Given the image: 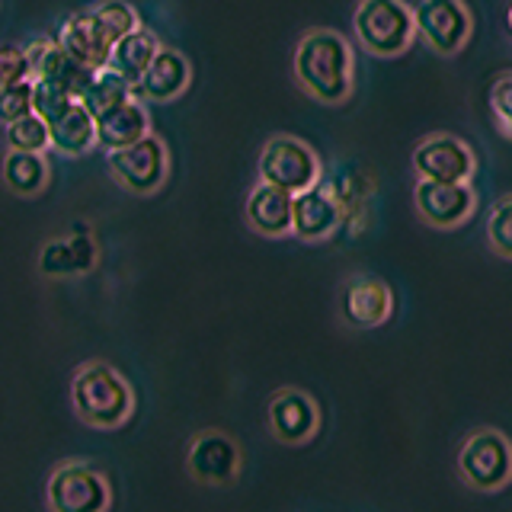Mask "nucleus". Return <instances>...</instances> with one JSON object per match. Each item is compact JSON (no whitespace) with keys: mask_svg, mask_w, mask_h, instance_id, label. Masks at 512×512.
Listing matches in <instances>:
<instances>
[{"mask_svg":"<svg viewBox=\"0 0 512 512\" xmlns=\"http://www.w3.org/2000/svg\"><path fill=\"white\" fill-rule=\"evenodd\" d=\"M93 122H96V144L106 151L128 148L138 138L151 135V112L148 103H141L138 96H128L125 103H119L116 109H109L106 116Z\"/></svg>","mask_w":512,"mask_h":512,"instance_id":"6ab92c4d","label":"nucleus"},{"mask_svg":"<svg viewBox=\"0 0 512 512\" xmlns=\"http://www.w3.org/2000/svg\"><path fill=\"white\" fill-rule=\"evenodd\" d=\"M413 208L429 228H458L477 208V192L471 183H432L416 180L413 186Z\"/></svg>","mask_w":512,"mask_h":512,"instance_id":"f8f14e48","label":"nucleus"},{"mask_svg":"<svg viewBox=\"0 0 512 512\" xmlns=\"http://www.w3.org/2000/svg\"><path fill=\"white\" fill-rule=\"evenodd\" d=\"M128 96H135L132 84H128L119 71H112L106 64V68L93 71V80L87 84V90L80 93V103H84V109L90 112L93 119H100V116H106L109 109H116L119 103H125Z\"/></svg>","mask_w":512,"mask_h":512,"instance_id":"393cba45","label":"nucleus"},{"mask_svg":"<svg viewBox=\"0 0 512 512\" xmlns=\"http://www.w3.org/2000/svg\"><path fill=\"white\" fill-rule=\"evenodd\" d=\"M29 80V58L26 48L16 42H0V90L10 84Z\"/></svg>","mask_w":512,"mask_h":512,"instance_id":"7c9ffc66","label":"nucleus"},{"mask_svg":"<svg viewBox=\"0 0 512 512\" xmlns=\"http://www.w3.org/2000/svg\"><path fill=\"white\" fill-rule=\"evenodd\" d=\"M26 58H29V80H55V84L68 87L74 100H80V93H84L87 84L93 80V71L64 55L55 39L29 42Z\"/></svg>","mask_w":512,"mask_h":512,"instance_id":"a211bd4d","label":"nucleus"},{"mask_svg":"<svg viewBox=\"0 0 512 512\" xmlns=\"http://www.w3.org/2000/svg\"><path fill=\"white\" fill-rule=\"evenodd\" d=\"M477 170V157L468 141L458 135H429L413 148V173L416 180L432 183H471Z\"/></svg>","mask_w":512,"mask_h":512,"instance_id":"9d476101","label":"nucleus"},{"mask_svg":"<svg viewBox=\"0 0 512 512\" xmlns=\"http://www.w3.org/2000/svg\"><path fill=\"white\" fill-rule=\"evenodd\" d=\"M45 125H48V144L64 157H80L96 144V122L80 100H74L68 109L58 112Z\"/></svg>","mask_w":512,"mask_h":512,"instance_id":"412c9836","label":"nucleus"},{"mask_svg":"<svg viewBox=\"0 0 512 512\" xmlns=\"http://www.w3.org/2000/svg\"><path fill=\"white\" fill-rule=\"evenodd\" d=\"M247 224L260 237H285L292 234V192L260 183L247 196Z\"/></svg>","mask_w":512,"mask_h":512,"instance_id":"aec40b11","label":"nucleus"},{"mask_svg":"<svg viewBox=\"0 0 512 512\" xmlns=\"http://www.w3.org/2000/svg\"><path fill=\"white\" fill-rule=\"evenodd\" d=\"M109 176L132 196H154L167 183L170 173V151L160 135H144L128 148L106 151Z\"/></svg>","mask_w":512,"mask_h":512,"instance_id":"423d86ee","label":"nucleus"},{"mask_svg":"<svg viewBox=\"0 0 512 512\" xmlns=\"http://www.w3.org/2000/svg\"><path fill=\"white\" fill-rule=\"evenodd\" d=\"M160 45H164V42L157 39L154 29L138 26L132 32H125V36L116 42V48H112V55H109V68L119 71L128 84H132V93H135V84L141 80V74L148 71V64L157 55Z\"/></svg>","mask_w":512,"mask_h":512,"instance_id":"5701e85b","label":"nucleus"},{"mask_svg":"<svg viewBox=\"0 0 512 512\" xmlns=\"http://www.w3.org/2000/svg\"><path fill=\"white\" fill-rule=\"evenodd\" d=\"M416 39H423L442 58L458 55L471 39V10L464 0H416L410 7Z\"/></svg>","mask_w":512,"mask_h":512,"instance_id":"6e6552de","label":"nucleus"},{"mask_svg":"<svg viewBox=\"0 0 512 512\" xmlns=\"http://www.w3.org/2000/svg\"><path fill=\"white\" fill-rule=\"evenodd\" d=\"M48 512H109V477L90 461H61L45 484Z\"/></svg>","mask_w":512,"mask_h":512,"instance_id":"39448f33","label":"nucleus"},{"mask_svg":"<svg viewBox=\"0 0 512 512\" xmlns=\"http://www.w3.org/2000/svg\"><path fill=\"white\" fill-rule=\"evenodd\" d=\"M71 404L80 423L93 429H119L135 413V388L116 365L90 359L71 378Z\"/></svg>","mask_w":512,"mask_h":512,"instance_id":"7ed1b4c3","label":"nucleus"},{"mask_svg":"<svg viewBox=\"0 0 512 512\" xmlns=\"http://www.w3.org/2000/svg\"><path fill=\"white\" fill-rule=\"evenodd\" d=\"M509 90H512V74L500 71L490 87V112H493V122L500 128V135L509 138L512 135V109H509Z\"/></svg>","mask_w":512,"mask_h":512,"instance_id":"c756f323","label":"nucleus"},{"mask_svg":"<svg viewBox=\"0 0 512 512\" xmlns=\"http://www.w3.org/2000/svg\"><path fill=\"white\" fill-rule=\"evenodd\" d=\"M324 186L330 189L336 205H340L343 224H352V228L362 224L359 218L368 215V199H372V180H368V173L356 164H340Z\"/></svg>","mask_w":512,"mask_h":512,"instance_id":"4be33fe9","label":"nucleus"},{"mask_svg":"<svg viewBox=\"0 0 512 512\" xmlns=\"http://www.w3.org/2000/svg\"><path fill=\"white\" fill-rule=\"evenodd\" d=\"M0 176H4V186L13 192V196L32 199L48 186V180H52V167H48L45 154L7 151L4 164H0Z\"/></svg>","mask_w":512,"mask_h":512,"instance_id":"b1692460","label":"nucleus"},{"mask_svg":"<svg viewBox=\"0 0 512 512\" xmlns=\"http://www.w3.org/2000/svg\"><path fill=\"white\" fill-rule=\"evenodd\" d=\"M352 26L359 45L375 58H400L416 42L407 0H359Z\"/></svg>","mask_w":512,"mask_h":512,"instance_id":"20e7f679","label":"nucleus"},{"mask_svg":"<svg viewBox=\"0 0 512 512\" xmlns=\"http://www.w3.org/2000/svg\"><path fill=\"white\" fill-rule=\"evenodd\" d=\"M340 228H343V212L324 183H314L311 189L292 196V234L295 237L308 240V244H320V240L333 237Z\"/></svg>","mask_w":512,"mask_h":512,"instance_id":"dca6fc26","label":"nucleus"},{"mask_svg":"<svg viewBox=\"0 0 512 512\" xmlns=\"http://www.w3.org/2000/svg\"><path fill=\"white\" fill-rule=\"evenodd\" d=\"M458 471L461 480L474 490H500L512 477V452L503 432L496 429H477L458 452Z\"/></svg>","mask_w":512,"mask_h":512,"instance_id":"1a4fd4ad","label":"nucleus"},{"mask_svg":"<svg viewBox=\"0 0 512 512\" xmlns=\"http://www.w3.org/2000/svg\"><path fill=\"white\" fill-rule=\"evenodd\" d=\"M32 112V80H20L0 90V122L10 125Z\"/></svg>","mask_w":512,"mask_h":512,"instance_id":"c85d7f7f","label":"nucleus"},{"mask_svg":"<svg viewBox=\"0 0 512 512\" xmlns=\"http://www.w3.org/2000/svg\"><path fill=\"white\" fill-rule=\"evenodd\" d=\"M4 141H7V151L45 154L52 148V144H48V125L36 116V112H29V116L4 125Z\"/></svg>","mask_w":512,"mask_h":512,"instance_id":"a878e982","label":"nucleus"},{"mask_svg":"<svg viewBox=\"0 0 512 512\" xmlns=\"http://www.w3.org/2000/svg\"><path fill=\"white\" fill-rule=\"evenodd\" d=\"M240 445L218 429H205L192 436L186 448V468L192 480L208 487H228L240 474Z\"/></svg>","mask_w":512,"mask_h":512,"instance_id":"9b49d317","label":"nucleus"},{"mask_svg":"<svg viewBox=\"0 0 512 512\" xmlns=\"http://www.w3.org/2000/svg\"><path fill=\"white\" fill-rule=\"evenodd\" d=\"M292 68L298 87L327 106L346 103L352 84H356V55H352L346 36L336 29L317 26L304 32L295 45Z\"/></svg>","mask_w":512,"mask_h":512,"instance_id":"f257e3e1","label":"nucleus"},{"mask_svg":"<svg viewBox=\"0 0 512 512\" xmlns=\"http://www.w3.org/2000/svg\"><path fill=\"white\" fill-rule=\"evenodd\" d=\"M256 173H260V183L295 196L320 183V157L308 141L295 135H272L260 151Z\"/></svg>","mask_w":512,"mask_h":512,"instance_id":"0eeeda50","label":"nucleus"},{"mask_svg":"<svg viewBox=\"0 0 512 512\" xmlns=\"http://www.w3.org/2000/svg\"><path fill=\"white\" fill-rule=\"evenodd\" d=\"M74 103V96L68 93V87L55 84V80H32V112L42 122H52L58 112H64Z\"/></svg>","mask_w":512,"mask_h":512,"instance_id":"cd10ccee","label":"nucleus"},{"mask_svg":"<svg viewBox=\"0 0 512 512\" xmlns=\"http://www.w3.org/2000/svg\"><path fill=\"white\" fill-rule=\"evenodd\" d=\"M340 311L349 327H359V330L381 327V324H388L394 314V292H391V285L378 276H352L343 285Z\"/></svg>","mask_w":512,"mask_h":512,"instance_id":"4468645a","label":"nucleus"},{"mask_svg":"<svg viewBox=\"0 0 512 512\" xmlns=\"http://www.w3.org/2000/svg\"><path fill=\"white\" fill-rule=\"evenodd\" d=\"M487 240L496 250V256L509 260L512 256V196H500L490 208L487 218Z\"/></svg>","mask_w":512,"mask_h":512,"instance_id":"bb28decb","label":"nucleus"},{"mask_svg":"<svg viewBox=\"0 0 512 512\" xmlns=\"http://www.w3.org/2000/svg\"><path fill=\"white\" fill-rule=\"evenodd\" d=\"M189 80H192L189 58L180 48L160 45L157 55L148 64V71H144L135 84V96L141 103H170L189 90Z\"/></svg>","mask_w":512,"mask_h":512,"instance_id":"f3484780","label":"nucleus"},{"mask_svg":"<svg viewBox=\"0 0 512 512\" xmlns=\"http://www.w3.org/2000/svg\"><path fill=\"white\" fill-rule=\"evenodd\" d=\"M100 260L96 240L87 224H74L68 237L48 240L39 253V272L48 279H68V276H87Z\"/></svg>","mask_w":512,"mask_h":512,"instance_id":"2eb2a0df","label":"nucleus"},{"mask_svg":"<svg viewBox=\"0 0 512 512\" xmlns=\"http://www.w3.org/2000/svg\"><path fill=\"white\" fill-rule=\"evenodd\" d=\"M269 429L282 445H304L320 429L317 400L301 388H282L269 400Z\"/></svg>","mask_w":512,"mask_h":512,"instance_id":"ddd939ff","label":"nucleus"},{"mask_svg":"<svg viewBox=\"0 0 512 512\" xmlns=\"http://www.w3.org/2000/svg\"><path fill=\"white\" fill-rule=\"evenodd\" d=\"M138 26L141 20L132 4H125V0H100L90 10L64 16L55 32V42L77 64H84L90 71H100L109 64L116 42Z\"/></svg>","mask_w":512,"mask_h":512,"instance_id":"f03ea898","label":"nucleus"}]
</instances>
